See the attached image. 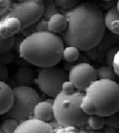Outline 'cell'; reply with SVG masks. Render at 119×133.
I'll list each match as a JSON object with an SVG mask.
<instances>
[{"label": "cell", "instance_id": "obj_1", "mask_svg": "<svg viewBox=\"0 0 119 133\" xmlns=\"http://www.w3.org/2000/svg\"><path fill=\"white\" fill-rule=\"evenodd\" d=\"M66 30L61 37L68 46L87 52L101 41L106 32L104 14L93 3H81L65 13Z\"/></svg>", "mask_w": 119, "mask_h": 133}, {"label": "cell", "instance_id": "obj_2", "mask_svg": "<svg viewBox=\"0 0 119 133\" xmlns=\"http://www.w3.org/2000/svg\"><path fill=\"white\" fill-rule=\"evenodd\" d=\"M64 42L50 31L35 32L23 38L19 47L20 56L26 62L44 69L55 66L63 58Z\"/></svg>", "mask_w": 119, "mask_h": 133}, {"label": "cell", "instance_id": "obj_3", "mask_svg": "<svg viewBox=\"0 0 119 133\" xmlns=\"http://www.w3.org/2000/svg\"><path fill=\"white\" fill-rule=\"evenodd\" d=\"M81 108L88 116L107 117L119 111V84L107 79H98L85 92Z\"/></svg>", "mask_w": 119, "mask_h": 133}, {"label": "cell", "instance_id": "obj_4", "mask_svg": "<svg viewBox=\"0 0 119 133\" xmlns=\"http://www.w3.org/2000/svg\"><path fill=\"white\" fill-rule=\"evenodd\" d=\"M85 94L75 91L73 94H65L61 91L53 101L54 118L63 128H75L83 129L88 127V116L81 108L82 100Z\"/></svg>", "mask_w": 119, "mask_h": 133}, {"label": "cell", "instance_id": "obj_5", "mask_svg": "<svg viewBox=\"0 0 119 133\" xmlns=\"http://www.w3.org/2000/svg\"><path fill=\"white\" fill-rule=\"evenodd\" d=\"M12 89L14 94L13 104L6 116L19 123L32 118L35 107L41 102L38 92L33 88L24 86H16Z\"/></svg>", "mask_w": 119, "mask_h": 133}, {"label": "cell", "instance_id": "obj_6", "mask_svg": "<svg viewBox=\"0 0 119 133\" xmlns=\"http://www.w3.org/2000/svg\"><path fill=\"white\" fill-rule=\"evenodd\" d=\"M45 6L43 1L26 0L11 5L9 10L1 18H15L20 21L21 31L35 25L42 19Z\"/></svg>", "mask_w": 119, "mask_h": 133}, {"label": "cell", "instance_id": "obj_7", "mask_svg": "<svg viewBox=\"0 0 119 133\" xmlns=\"http://www.w3.org/2000/svg\"><path fill=\"white\" fill-rule=\"evenodd\" d=\"M67 81H69V73L55 66L39 69L36 83L43 94L54 99L61 92L63 84Z\"/></svg>", "mask_w": 119, "mask_h": 133}, {"label": "cell", "instance_id": "obj_8", "mask_svg": "<svg viewBox=\"0 0 119 133\" xmlns=\"http://www.w3.org/2000/svg\"><path fill=\"white\" fill-rule=\"evenodd\" d=\"M98 81L97 71L89 63L82 62L72 68L69 71V81L75 87V91L85 94L92 83Z\"/></svg>", "mask_w": 119, "mask_h": 133}, {"label": "cell", "instance_id": "obj_9", "mask_svg": "<svg viewBox=\"0 0 119 133\" xmlns=\"http://www.w3.org/2000/svg\"><path fill=\"white\" fill-rule=\"evenodd\" d=\"M118 44L119 35H115L111 32H105L101 41L95 47L87 51L86 56L95 62H101L103 59H105V56L109 50L114 46L117 45Z\"/></svg>", "mask_w": 119, "mask_h": 133}, {"label": "cell", "instance_id": "obj_10", "mask_svg": "<svg viewBox=\"0 0 119 133\" xmlns=\"http://www.w3.org/2000/svg\"><path fill=\"white\" fill-rule=\"evenodd\" d=\"M14 133H54L49 124L35 118L20 123Z\"/></svg>", "mask_w": 119, "mask_h": 133}, {"label": "cell", "instance_id": "obj_11", "mask_svg": "<svg viewBox=\"0 0 119 133\" xmlns=\"http://www.w3.org/2000/svg\"><path fill=\"white\" fill-rule=\"evenodd\" d=\"M21 31L20 21L15 18H1L0 19V41L14 37L15 34Z\"/></svg>", "mask_w": 119, "mask_h": 133}, {"label": "cell", "instance_id": "obj_12", "mask_svg": "<svg viewBox=\"0 0 119 133\" xmlns=\"http://www.w3.org/2000/svg\"><path fill=\"white\" fill-rule=\"evenodd\" d=\"M13 89L7 82L0 81V115H6L13 104Z\"/></svg>", "mask_w": 119, "mask_h": 133}, {"label": "cell", "instance_id": "obj_13", "mask_svg": "<svg viewBox=\"0 0 119 133\" xmlns=\"http://www.w3.org/2000/svg\"><path fill=\"white\" fill-rule=\"evenodd\" d=\"M33 118L46 123H49L51 120H53L54 113H53L52 104L47 101H41L38 103L33 110Z\"/></svg>", "mask_w": 119, "mask_h": 133}, {"label": "cell", "instance_id": "obj_14", "mask_svg": "<svg viewBox=\"0 0 119 133\" xmlns=\"http://www.w3.org/2000/svg\"><path fill=\"white\" fill-rule=\"evenodd\" d=\"M36 71L29 66H21L15 73V81L19 86L30 87L36 82Z\"/></svg>", "mask_w": 119, "mask_h": 133}, {"label": "cell", "instance_id": "obj_15", "mask_svg": "<svg viewBox=\"0 0 119 133\" xmlns=\"http://www.w3.org/2000/svg\"><path fill=\"white\" fill-rule=\"evenodd\" d=\"M67 19L65 14L57 13L48 19V31L52 33H63L66 30Z\"/></svg>", "mask_w": 119, "mask_h": 133}, {"label": "cell", "instance_id": "obj_16", "mask_svg": "<svg viewBox=\"0 0 119 133\" xmlns=\"http://www.w3.org/2000/svg\"><path fill=\"white\" fill-rule=\"evenodd\" d=\"M98 79H107V81H112L117 82V79H119L115 74L113 66H100L96 69Z\"/></svg>", "mask_w": 119, "mask_h": 133}, {"label": "cell", "instance_id": "obj_17", "mask_svg": "<svg viewBox=\"0 0 119 133\" xmlns=\"http://www.w3.org/2000/svg\"><path fill=\"white\" fill-rule=\"evenodd\" d=\"M87 124L91 130H101L105 127V117L97 115L88 116Z\"/></svg>", "mask_w": 119, "mask_h": 133}, {"label": "cell", "instance_id": "obj_18", "mask_svg": "<svg viewBox=\"0 0 119 133\" xmlns=\"http://www.w3.org/2000/svg\"><path fill=\"white\" fill-rule=\"evenodd\" d=\"M79 56H80L79 49H77L76 47H73V46L64 47V50H63V58L66 62H69V63L76 62L79 59Z\"/></svg>", "mask_w": 119, "mask_h": 133}, {"label": "cell", "instance_id": "obj_19", "mask_svg": "<svg viewBox=\"0 0 119 133\" xmlns=\"http://www.w3.org/2000/svg\"><path fill=\"white\" fill-rule=\"evenodd\" d=\"M116 21H119V11L117 10L116 6H112L107 13L104 15V23H105V27L108 29L110 27V25L113 22Z\"/></svg>", "mask_w": 119, "mask_h": 133}, {"label": "cell", "instance_id": "obj_20", "mask_svg": "<svg viewBox=\"0 0 119 133\" xmlns=\"http://www.w3.org/2000/svg\"><path fill=\"white\" fill-rule=\"evenodd\" d=\"M44 6H45V10H44V14H43L42 19H46V21H48L53 15L59 13L58 6H57V5L55 4V2H52V1H47V2H44Z\"/></svg>", "mask_w": 119, "mask_h": 133}, {"label": "cell", "instance_id": "obj_21", "mask_svg": "<svg viewBox=\"0 0 119 133\" xmlns=\"http://www.w3.org/2000/svg\"><path fill=\"white\" fill-rule=\"evenodd\" d=\"M20 123L17 120L12 118H7L4 122L1 124V129L4 133H14L17 129Z\"/></svg>", "mask_w": 119, "mask_h": 133}, {"label": "cell", "instance_id": "obj_22", "mask_svg": "<svg viewBox=\"0 0 119 133\" xmlns=\"http://www.w3.org/2000/svg\"><path fill=\"white\" fill-rule=\"evenodd\" d=\"M15 40L16 37H10L0 41V55L5 53L10 52L11 49L15 46Z\"/></svg>", "mask_w": 119, "mask_h": 133}, {"label": "cell", "instance_id": "obj_23", "mask_svg": "<svg viewBox=\"0 0 119 133\" xmlns=\"http://www.w3.org/2000/svg\"><path fill=\"white\" fill-rule=\"evenodd\" d=\"M55 4L57 5L58 8H61L63 10H65L67 12V11L75 8L79 3H78V1H73V0H69V1H66V0H57V1H55Z\"/></svg>", "mask_w": 119, "mask_h": 133}, {"label": "cell", "instance_id": "obj_24", "mask_svg": "<svg viewBox=\"0 0 119 133\" xmlns=\"http://www.w3.org/2000/svg\"><path fill=\"white\" fill-rule=\"evenodd\" d=\"M118 51H119V44H117V45L112 47L111 49L107 52L106 56H105V62H106L107 66H113L114 59H115V55L118 53Z\"/></svg>", "mask_w": 119, "mask_h": 133}, {"label": "cell", "instance_id": "obj_25", "mask_svg": "<svg viewBox=\"0 0 119 133\" xmlns=\"http://www.w3.org/2000/svg\"><path fill=\"white\" fill-rule=\"evenodd\" d=\"M105 126L111 127L115 129H119V116L115 114L105 117Z\"/></svg>", "mask_w": 119, "mask_h": 133}, {"label": "cell", "instance_id": "obj_26", "mask_svg": "<svg viewBox=\"0 0 119 133\" xmlns=\"http://www.w3.org/2000/svg\"><path fill=\"white\" fill-rule=\"evenodd\" d=\"M36 32H45V31H48V21L41 19L36 24Z\"/></svg>", "mask_w": 119, "mask_h": 133}, {"label": "cell", "instance_id": "obj_27", "mask_svg": "<svg viewBox=\"0 0 119 133\" xmlns=\"http://www.w3.org/2000/svg\"><path fill=\"white\" fill-rule=\"evenodd\" d=\"M11 5L12 3L9 0H0V17H2L9 10Z\"/></svg>", "mask_w": 119, "mask_h": 133}, {"label": "cell", "instance_id": "obj_28", "mask_svg": "<svg viewBox=\"0 0 119 133\" xmlns=\"http://www.w3.org/2000/svg\"><path fill=\"white\" fill-rule=\"evenodd\" d=\"M14 54L12 52H8L5 53V54H1L0 55V62L3 63L4 65L9 64L14 60Z\"/></svg>", "mask_w": 119, "mask_h": 133}, {"label": "cell", "instance_id": "obj_29", "mask_svg": "<svg viewBox=\"0 0 119 133\" xmlns=\"http://www.w3.org/2000/svg\"><path fill=\"white\" fill-rule=\"evenodd\" d=\"M8 78V69L6 65L0 62V81L6 82Z\"/></svg>", "mask_w": 119, "mask_h": 133}, {"label": "cell", "instance_id": "obj_30", "mask_svg": "<svg viewBox=\"0 0 119 133\" xmlns=\"http://www.w3.org/2000/svg\"><path fill=\"white\" fill-rule=\"evenodd\" d=\"M61 91H63V92H65V94H73V92H75V91H75L73 84H72L69 81H67L63 84Z\"/></svg>", "mask_w": 119, "mask_h": 133}, {"label": "cell", "instance_id": "obj_31", "mask_svg": "<svg viewBox=\"0 0 119 133\" xmlns=\"http://www.w3.org/2000/svg\"><path fill=\"white\" fill-rule=\"evenodd\" d=\"M108 30L110 31V32L115 34V35H119V21L112 23L110 25V27L108 28Z\"/></svg>", "mask_w": 119, "mask_h": 133}, {"label": "cell", "instance_id": "obj_32", "mask_svg": "<svg viewBox=\"0 0 119 133\" xmlns=\"http://www.w3.org/2000/svg\"><path fill=\"white\" fill-rule=\"evenodd\" d=\"M35 32H36V24H35V25H32V26H30V27L26 28V29H24L23 31H21V33H22V34L25 36V37H28V36H30V35H32V34H33Z\"/></svg>", "mask_w": 119, "mask_h": 133}, {"label": "cell", "instance_id": "obj_33", "mask_svg": "<svg viewBox=\"0 0 119 133\" xmlns=\"http://www.w3.org/2000/svg\"><path fill=\"white\" fill-rule=\"evenodd\" d=\"M113 69L115 70L116 76L119 78V51L115 56V59H114V63H113Z\"/></svg>", "mask_w": 119, "mask_h": 133}, {"label": "cell", "instance_id": "obj_34", "mask_svg": "<svg viewBox=\"0 0 119 133\" xmlns=\"http://www.w3.org/2000/svg\"><path fill=\"white\" fill-rule=\"evenodd\" d=\"M48 124H49L50 127L52 128V129H53V131H54V132H55V131H57V130H59L60 129H61V128H63L61 126V125L59 124V122L55 118L53 119V120L50 121V122L48 123Z\"/></svg>", "mask_w": 119, "mask_h": 133}, {"label": "cell", "instance_id": "obj_35", "mask_svg": "<svg viewBox=\"0 0 119 133\" xmlns=\"http://www.w3.org/2000/svg\"><path fill=\"white\" fill-rule=\"evenodd\" d=\"M78 130H80V129H75V128H61L59 130L55 131L54 133H67L69 132V131H78Z\"/></svg>", "mask_w": 119, "mask_h": 133}, {"label": "cell", "instance_id": "obj_36", "mask_svg": "<svg viewBox=\"0 0 119 133\" xmlns=\"http://www.w3.org/2000/svg\"><path fill=\"white\" fill-rule=\"evenodd\" d=\"M103 129V131L104 133H115V130H116V129H113V128H111V127H108V126H105Z\"/></svg>", "mask_w": 119, "mask_h": 133}, {"label": "cell", "instance_id": "obj_37", "mask_svg": "<svg viewBox=\"0 0 119 133\" xmlns=\"http://www.w3.org/2000/svg\"><path fill=\"white\" fill-rule=\"evenodd\" d=\"M67 133H88V132L87 130H85V129H80L78 131H69V132Z\"/></svg>", "mask_w": 119, "mask_h": 133}, {"label": "cell", "instance_id": "obj_38", "mask_svg": "<svg viewBox=\"0 0 119 133\" xmlns=\"http://www.w3.org/2000/svg\"><path fill=\"white\" fill-rule=\"evenodd\" d=\"M88 133H104V132L101 130H91V131H88Z\"/></svg>", "mask_w": 119, "mask_h": 133}, {"label": "cell", "instance_id": "obj_39", "mask_svg": "<svg viewBox=\"0 0 119 133\" xmlns=\"http://www.w3.org/2000/svg\"><path fill=\"white\" fill-rule=\"evenodd\" d=\"M115 6H116V8H117V10L119 11V1L116 3V5H115Z\"/></svg>", "mask_w": 119, "mask_h": 133}, {"label": "cell", "instance_id": "obj_40", "mask_svg": "<svg viewBox=\"0 0 119 133\" xmlns=\"http://www.w3.org/2000/svg\"><path fill=\"white\" fill-rule=\"evenodd\" d=\"M0 133H4V131H3L2 129H1V125H0Z\"/></svg>", "mask_w": 119, "mask_h": 133}, {"label": "cell", "instance_id": "obj_41", "mask_svg": "<svg viewBox=\"0 0 119 133\" xmlns=\"http://www.w3.org/2000/svg\"><path fill=\"white\" fill-rule=\"evenodd\" d=\"M115 133H119V129H117L116 130H115Z\"/></svg>", "mask_w": 119, "mask_h": 133}]
</instances>
